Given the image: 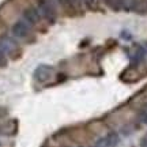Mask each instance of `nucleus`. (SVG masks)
Returning <instances> with one entry per match:
<instances>
[{
  "label": "nucleus",
  "mask_w": 147,
  "mask_h": 147,
  "mask_svg": "<svg viewBox=\"0 0 147 147\" xmlns=\"http://www.w3.org/2000/svg\"><path fill=\"white\" fill-rule=\"evenodd\" d=\"M134 10L136 11V12H139V14H144V12H147V3L143 1V0L138 1L136 4L134 5Z\"/></svg>",
  "instance_id": "nucleus-7"
},
{
  "label": "nucleus",
  "mask_w": 147,
  "mask_h": 147,
  "mask_svg": "<svg viewBox=\"0 0 147 147\" xmlns=\"http://www.w3.org/2000/svg\"><path fill=\"white\" fill-rule=\"evenodd\" d=\"M12 34L16 38H25L29 34V23L26 21H18L12 26Z\"/></svg>",
  "instance_id": "nucleus-2"
},
{
  "label": "nucleus",
  "mask_w": 147,
  "mask_h": 147,
  "mask_svg": "<svg viewBox=\"0 0 147 147\" xmlns=\"http://www.w3.org/2000/svg\"><path fill=\"white\" fill-rule=\"evenodd\" d=\"M117 143H119V136H117V134H116V132H110V134H108L106 136L98 139L94 147H115Z\"/></svg>",
  "instance_id": "nucleus-1"
},
{
  "label": "nucleus",
  "mask_w": 147,
  "mask_h": 147,
  "mask_svg": "<svg viewBox=\"0 0 147 147\" xmlns=\"http://www.w3.org/2000/svg\"><path fill=\"white\" fill-rule=\"evenodd\" d=\"M51 72H52V68H51V67H48V65H41V67H38V68L36 69L34 76H36V79H38V80L45 82V80L49 79Z\"/></svg>",
  "instance_id": "nucleus-5"
},
{
  "label": "nucleus",
  "mask_w": 147,
  "mask_h": 147,
  "mask_svg": "<svg viewBox=\"0 0 147 147\" xmlns=\"http://www.w3.org/2000/svg\"><path fill=\"white\" fill-rule=\"evenodd\" d=\"M0 144H1V143H0Z\"/></svg>",
  "instance_id": "nucleus-11"
},
{
  "label": "nucleus",
  "mask_w": 147,
  "mask_h": 147,
  "mask_svg": "<svg viewBox=\"0 0 147 147\" xmlns=\"http://www.w3.org/2000/svg\"><path fill=\"white\" fill-rule=\"evenodd\" d=\"M105 1H106V3H108L109 5H112V7H115V5L119 3V0H105Z\"/></svg>",
  "instance_id": "nucleus-8"
},
{
  "label": "nucleus",
  "mask_w": 147,
  "mask_h": 147,
  "mask_svg": "<svg viewBox=\"0 0 147 147\" xmlns=\"http://www.w3.org/2000/svg\"><path fill=\"white\" fill-rule=\"evenodd\" d=\"M0 64H1V65L4 64V53L1 52V51H0Z\"/></svg>",
  "instance_id": "nucleus-9"
},
{
  "label": "nucleus",
  "mask_w": 147,
  "mask_h": 147,
  "mask_svg": "<svg viewBox=\"0 0 147 147\" xmlns=\"http://www.w3.org/2000/svg\"><path fill=\"white\" fill-rule=\"evenodd\" d=\"M40 8H41V12L42 15L48 18L49 21H55V18H56V12H55V8H53V5L48 1V0H42L41 3H40Z\"/></svg>",
  "instance_id": "nucleus-3"
},
{
  "label": "nucleus",
  "mask_w": 147,
  "mask_h": 147,
  "mask_svg": "<svg viewBox=\"0 0 147 147\" xmlns=\"http://www.w3.org/2000/svg\"><path fill=\"white\" fill-rule=\"evenodd\" d=\"M143 147H147V143H144V144H143Z\"/></svg>",
  "instance_id": "nucleus-10"
},
{
  "label": "nucleus",
  "mask_w": 147,
  "mask_h": 147,
  "mask_svg": "<svg viewBox=\"0 0 147 147\" xmlns=\"http://www.w3.org/2000/svg\"><path fill=\"white\" fill-rule=\"evenodd\" d=\"M16 49V42L12 40V38H10V37H5V38H3L1 41H0V51L4 53H12Z\"/></svg>",
  "instance_id": "nucleus-4"
},
{
  "label": "nucleus",
  "mask_w": 147,
  "mask_h": 147,
  "mask_svg": "<svg viewBox=\"0 0 147 147\" xmlns=\"http://www.w3.org/2000/svg\"><path fill=\"white\" fill-rule=\"evenodd\" d=\"M23 18H25V21L29 23V25H34L38 22L40 19V14H38V11L36 8H27L25 12H23Z\"/></svg>",
  "instance_id": "nucleus-6"
}]
</instances>
